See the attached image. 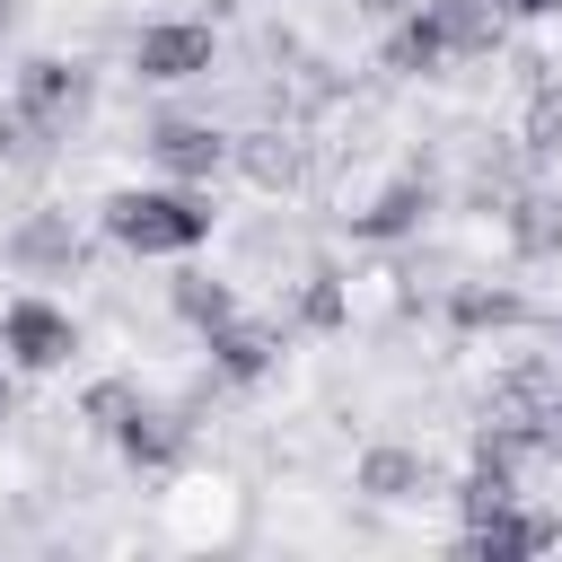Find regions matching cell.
<instances>
[{
    "mask_svg": "<svg viewBox=\"0 0 562 562\" xmlns=\"http://www.w3.org/2000/svg\"><path fill=\"white\" fill-rule=\"evenodd\" d=\"M0 422H18V378H9V360H0Z\"/></svg>",
    "mask_w": 562,
    "mask_h": 562,
    "instance_id": "d4e9b609",
    "label": "cell"
},
{
    "mask_svg": "<svg viewBox=\"0 0 562 562\" xmlns=\"http://www.w3.org/2000/svg\"><path fill=\"white\" fill-rule=\"evenodd\" d=\"M378 70H386V79H439V70H448V44H439V18H430V0H413L404 18H386Z\"/></svg>",
    "mask_w": 562,
    "mask_h": 562,
    "instance_id": "ac0fdd59",
    "label": "cell"
},
{
    "mask_svg": "<svg viewBox=\"0 0 562 562\" xmlns=\"http://www.w3.org/2000/svg\"><path fill=\"white\" fill-rule=\"evenodd\" d=\"M553 544H562V518L527 509V492L501 501V509H483V518H465V536H457L465 562H518V553H553Z\"/></svg>",
    "mask_w": 562,
    "mask_h": 562,
    "instance_id": "5bb4252c",
    "label": "cell"
},
{
    "mask_svg": "<svg viewBox=\"0 0 562 562\" xmlns=\"http://www.w3.org/2000/svg\"><path fill=\"white\" fill-rule=\"evenodd\" d=\"M0 263L18 281H70L88 272V228L61 211V202H26L9 228H0Z\"/></svg>",
    "mask_w": 562,
    "mask_h": 562,
    "instance_id": "5b68a950",
    "label": "cell"
},
{
    "mask_svg": "<svg viewBox=\"0 0 562 562\" xmlns=\"http://www.w3.org/2000/svg\"><path fill=\"white\" fill-rule=\"evenodd\" d=\"M9 97H18V114H26L44 140H70V132L88 123V70H79V61H61V53H35V61H18Z\"/></svg>",
    "mask_w": 562,
    "mask_h": 562,
    "instance_id": "ba28073f",
    "label": "cell"
},
{
    "mask_svg": "<svg viewBox=\"0 0 562 562\" xmlns=\"http://www.w3.org/2000/svg\"><path fill=\"white\" fill-rule=\"evenodd\" d=\"M70 351H79V316H70L61 299H44V290L0 299V360H9V369L53 378V369H70Z\"/></svg>",
    "mask_w": 562,
    "mask_h": 562,
    "instance_id": "52a82bcc",
    "label": "cell"
},
{
    "mask_svg": "<svg viewBox=\"0 0 562 562\" xmlns=\"http://www.w3.org/2000/svg\"><path fill=\"white\" fill-rule=\"evenodd\" d=\"M123 61L140 88H193L220 70V35H211V18H140Z\"/></svg>",
    "mask_w": 562,
    "mask_h": 562,
    "instance_id": "3957f363",
    "label": "cell"
},
{
    "mask_svg": "<svg viewBox=\"0 0 562 562\" xmlns=\"http://www.w3.org/2000/svg\"><path fill=\"white\" fill-rule=\"evenodd\" d=\"M167 307L193 325V334H211L220 316H237V290L220 281V272H202L193 255H176V281H167Z\"/></svg>",
    "mask_w": 562,
    "mask_h": 562,
    "instance_id": "ffe728a7",
    "label": "cell"
},
{
    "mask_svg": "<svg viewBox=\"0 0 562 562\" xmlns=\"http://www.w3.org/2000/svg\"><path fill=\"white\" fill-rule=\"evenodd\" d=\"M9 18H18V0H0V35H9Z\"/></svg>",
    "mask_w": 562,
    "mask_h": 562,
    "instance_id": "4316f807",
    "label": "cell"
},
{
    "mask_svg": "<svg viewBox=\"0 0 562 562\" xmlns=\"http://www.w3.org/2000/svg\"><path fill=\"white\" fill-rule=\"evenodd\" d=\"M228 176H246L255 193H307V184H316V140H307V123L263 114V123L228 132Z\"/></svg>",
    "mask_w": 562,
    "mask_h": 562,
    "instance_id": "277c9868",
    "label": "cell"
},
{
    "mask_svg": "<svg viewBox=\"0 0 562 562\" xmlns=\"http://www.w3.org/2000/svg\"><path fill=\"white\" fill-rule=\"evenodd\" d=\"M193 430H202L193 404H158V395H140L132 422L114 430V457H123L132 474H176V465L193 457Z\"/></svg>",
    "mask_w": 562,
    "mask_h": 562,
    "instance_id": "8fae6325",
    "label": "cell"
},
{
    "mask_svg": "<svg viewBox=\"0 0 562 562\" xmlns=\"http://www.w3.org/2000/svg\"><path fill=\"white\" fill-rule=\"evenodd\" d=\"M281 325H290V334H316V342L351 334V290H342V263H334V255H316V263L290 281V307H281Z\"/></svg>",
    "mask_w": 562,
    "mask_h": 562,
    "instance_id": "e0dca14e",
    "label": "cell"
},
{
    "mask_svg": "<svg viewBox=\"0 0 562 562\" xmlns=\"http://www.w3.org/2000/svg\"><path fill=\"white\" fill-rule=\"evenodd\" d=\"M518 149H527V158H562V79H536V88H527Z\"/></svg>",
    "mask_w": 562,
    "mask_h": 562,
    "instance_id": "7402d4cb",
    "label": "cell"
},
{
    "mask_svg": "<svg viewBox=\"0 0 562 562\" xmlns=\"http://www.w3.org/2000/svg\"><path fill=\"white\" fill-rule=\"evenodd\" d=\"M439 316H448V334H518L536 307H527V290H509V281H439Z\"/></svg>",
    "mask_w": 562,
    "mask_h": 562,
    "instance_id": "9a60e30c",
    "label": "cell"
},
{
    "mask_svg": "<svg viewBox=\"0 0 562 562\" xmlns=\"http://www.w3.org/2000/svg\"><path fill=\"white\" fill-rule=\"evenodd\" d=\"M97 228L140 263H176V255H202L220 237V202H211V184H167V176L158 184H114L97 202Z\"/></svg>",
    "mask_w": 562,
    "mask_h": 562,
    "instance_id": "6da1fadb",
    "label": "cell"
},
{
    "mask_svg": "<svg viewBox=\"0 0 562 562\" xmlns=\"http://www.w3.org/2000/svg\"><path fill=\"white\" fill-rule=\"evenodd\" d=\"M281 342H290V325L281 316H220L211 334H202V360H211V378L220 386H263L272 369H281Z\"/></svg>",
    "mask_w": 562,
    "mask_h": 562,
    "instance_id": "30bf717a",
    "label": "cell"
},
{
    "mask_svg": "<svg viewBox=\"0 0 562 562\" xmlns=\"http://www.w3.org/2000/svg\"><path fill=\"white\" fill-rule=\"evenodd\" d=\"M492 220H501L509 263H562V193L553 184H518Z\"/></svg>",
    "mask_w": 562,
    "mask_h": 562,
    "instance_id": "2e32d148",
    "label": "cell"
},
{
    "mask_svg": "<svg viewBox=\"0 0 562 562\" xmlns=\"http://www.w3.org/2000/svg\"><path fill=\"white\" fill-rule=\"evenodd\" d=\"M140 149L167 184H220L228 176V123H211V114H158L140 132Z\"/></svg>",
    "mask_w": 562,
    "mask_h": 562,
    "instance_id": "9c48e42d",
    "label": "cell"
},
{
    "mask_svg": "<svg viewBox=\"0 0 562 562\" xmlns=\"http://www.w3.org/2000/svg\"><path fill=\"white\" fill-rule=\"evenodd\" d=\"M158 509H167V536L184 544V553H202V544H237L246 536V492L228 483V474H167V492H158Z\"/></svg>",
    "mask_w": 562,
    "mask_h": 562,
    "instance_id": "8992f818",
    "label": "cell"
},
{
    "mask_svg": "<svg viewBox=\"0 0 562 562\" xmlns=\"http://www.w3.org/2000/svg\"><path fill=\"white\" fill-rule=\"evenodd\" d=\"M342 290H351V334H369V342H395L422 316V272L413 263H360V272H342Z\"/></svg>",
    "mask_w": 562,
    "mask_h": 562,
    "instance_id": "4fadbf2b",
    "label": "cell"
},
{
    "mask_svg": "<svg viewBox=\"0 0 562 562\" xmlns=\"http://www.w3.org/2000/svg\"><path fill=\"white\" fill-rule=\"evenodd\" d=\"M44 158H53V140H44V132L18 114V97H9V105H0V167H44Z\"/></svg>",
    "mask_w": 562,
    "mask_h": 562,
    "instance_id": "603a6c76",
    "label": "cell"
},
{
    "mask_svg": "<svg viewBox=\"0 0 562 562\" xmlns=\"http://www.w3.org/2000/svg\"><path fill=\"white\" fill-rule=\"evenodd\" d=\"M430 18H439L448 61H492L509 44V9L501 0H430Z\"/></svg>",
    "mask_w": 562,
    "mask_h": 562,
    "instance_id": "d6986e66",
    "label": "cell"
},
{
    "mask_svg": "<svg viewBox=\"0 0 562 562\" xmlns=\"http://www.w3.org/2000/svg\"><path fill=\"white\" fill-rule=\"evenodd\" d=\"M501 9H509V18H527V26H553V18H562V0H501Z\"/></svg>",
    "mask_w": 562,
    "mask_h": 562,
    "instance_id": "cb8c5ba5",
    "label": "cell"
},
{
    "mask_svg": "<svg viewBox=\"0 0 562 562\" xmlns=\"http://www.w3.org/2000/svg\"><path fill=\"white\" fill-rule=\"evenodd\" d=\"M553 351H562V307H553Z\"/></svg>",
    "mask_w": 562,
    "mask_h": 562,
    "instance_id": "83f0119b",
    "label": "cell"
},
{
    "mask_svg": "<svg viewBox=\"0 0 562 562\" xmlns=\"http://www.w3.org/2000/svg\"><path fill=\"white\" fill-rule=\"evenodd\" d=\"M132 404H140V378H88V386H79V430L114 439V430L132 422Z\"/></svg>",
    "mask_w": 562,
    "mask_h": 562,
    "instance_id": "44dd1931",
    "label": "cell"
},
{
    "mask_svg": "<svg viewBox=\"0 0 562 562\" xmlns=\"http://www.w3.org/2000/svg\"><path fill=\"white\" fill-rule=\"evenodd\" d=\"M448 193H439V176L413 158V167H386L378 184H360V193H342V228L360 237V246H404V237H422L430 228V211H439Z\"/></svg>",
    "mask_w": 562,
    "mask_h": 562,
    "instance_id": "7a4b0ae2",
    "label": "cell"
},
{
    "mask_svg": "<svg viewBox=\"0 0 562 562\" xmlns=\"http://www.w3.org/2000/svg\"><path fill=\"white\" fill-rule=\"evenodd\" d=\"M351 492L378 501V509H413V501H439L448 483H439L430 448H413V439H369L360 465H351Z\"/></svg>",
    "mask_w": 562,
    "mask_h": 562,
    "instance_id": "7c38bea8",
    "label": "cell"
},
{
    "mask_svg": "<svg viewBox=\"0 0 562 562\" xmlns=\"http://www.w3.org/2000/svg\"><path fill=\"white\" fill-rule=\"evenodd\" d=\"M351 9H369V18H404L413 0H351Z\"/></svg>",
    "mask_w": 562,
    "mask_h": 562,
    "instance_id": "484cf974",
    "label": "cell"
}]
</instances>
